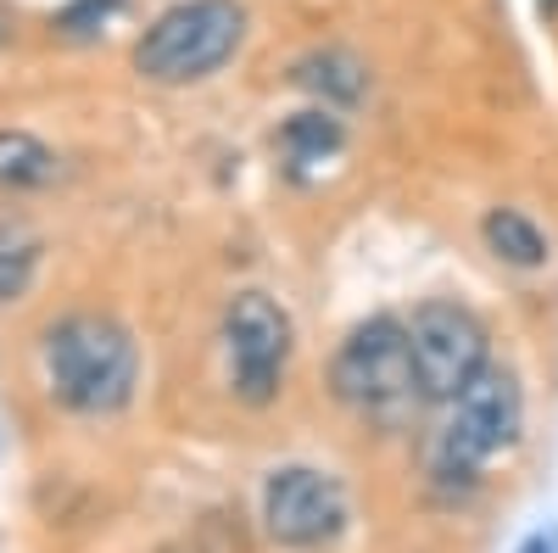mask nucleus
Instances as JSON below:
<instances>
[{
    "instance_id": "nucleus-1",
    "label": "nucleus",
    "mask_w": 558,
    "mask_h": 553,
    "mask_svg": "<svg viewBox=\"0 0 558 553\" xmlns=\"http://www.w3.org/2000/svg\"><path fill=\"white\" fill-rule=\"evenodd\" d=\"M45 381L73 413H118L140 381V347L107 313H68L45 330Z\"/></svg>"
},
{
    "instance_id": "nucleus-2",
    "label": "nucleus",
    "mask_w": 558,
    "mask_h": 553,
    "mask_svg": "<svg viewBox=\"0 0 558 553\" xmlns=\"http://www.w3.org/2000/svg\"><path fill=\"white\" fill-rule=\"evenodd\" d=\"M330 386L352 413L380 425H402L408 413H418L425 386H418V363H413V341L402 318L380 313L368 325H357L330 363Z\"/></svg>"
},
{
    "instance_id": "nucleus-3",
    "label": "nucleus",
    "mask_w": 558,
    "mask_h": 553,
    "mask_svg": "<svg viewBox=\"0 0 558 553\" xmlns=\"http://www.w3.org/2000/svg\"><path fill=\"white\" fill-rule=\"evenodd\" d=\"M246 39V12L235 0H184L162 12L134 45V68L151 84H196L218 73Z\"/></svg>"
},
{
    "instance_id": "nucleus-4",
    "label": "nucleus",
    "mask_w": 558,
    "mask_h": 553,
    "mask_svg": "<svg viewBox=\"0 0 558 553\" xmlns=\"http://www.w3.org/2000/svg\"><path fill=\"white\" fill-rule=\"evenodd\" d=\"M520 425H525L520 381L508 375L502 363H486L481 375L447 402V425L436 436V476L475 481L481 465H492L502 447H514Z\"/></svg>"
},
{
    "instance_id": "nucleus-5",
    "label": "nucleus",
    "mask_w": 558,
    "mask_h": 553,
    "mask_svg": "<svg viewBox=\"0 0 558 553\" xmlns=\"http://www.w3.org/2000/svg\"><path fill=\"white\" fill-rule=\"evenodd\" d=\"M223 352H229V381L235 397L263 408L279 397L291 363V318L268 291H241L223 308Z\"/></svg>"
},
{
    "instance_id": "nucleus-6",
    "label": "nucleus",
    "mask_w": 558,
    "mask_h": 553,
    "mask_svg": "<svg viewBox=\"0 0 558 553\" xmlns=\"http://www.w3.org/2000/svg\"><path fill=\"white\" fill-rule=\"evenodd\" d=\"M408 341H413V363H418L425 402H452L492 363L486 325L470 308H458V302H425L408 318Z\"/></svg>"
},
{
    "instance_id": "nucleus-7",
    "label": "nucleus",
    "mask_w": 558,
    "mask_h": 553,
    "mask_svg": "<svg viewBox=\"0 0 558 553\" xmlns=\"http://www.w3.org/2000/svg\"><path fill=\"white\" fill-rule=\"evenodd\" d=\"M263 526L279 548H318L347 526V492L313 465H286L263 486Z\"/></svg>"
},
{
    "instance_id": "nucleus-8",
    "label": "nucleus",
    "mask_w": 558,
    "mask_h": 553,
    "mask_svg": "<svg viewBox=\"0 0 558 553\" xmlns=\"http://www.w3.org/2000/svg\"><path fill=\"white\" fill-rule=\"evenodd\" d=\"M347 146V129L341 118H330V107H313V112H296L286 129H279V157H286V168L296 179H313L324 173Z\"/></svg>"
},
{
    "instance_id": "nucleus-9",
    "label": "nucleus",
    "mask_w": 558,
    "mask_h": 553,
    "mask_svg": "<svg viewBox=\"0 0 558 553\" xmlns=\"http://www.w3.org/2000/svg\"><path fill=\"white\" fill-rule=\"evenodd\" d=\"M296 84L313 89V96H324V107H352L363 96L368 73L352 51H313V57L296 62Z\"/></svg>"
},
{
    "instance_id": "nucleus-10",
    "label": "nucleus",
    "mask_w": 558,
    "mask_h": 553,
    "mask_svg": "<svg viewBox=\"0 0 558 553\" xmlns=\"http://www.w3.org/2000/svg\"><path fill=\"white\" fill-rule=\"evenodd\" d=\"M57 179V152L34 141V134L23 129H0V191H39V184H51Z\"/></svg>"
},
{
    "instance_id": "nucleus-11",
    "label": "nucleus",
    "mask_w": 558,
    "mask_h": 553,
    "mask_svg": "<svg viewBox=\"0 0 558 553\" xmlns=\"http://www.w3.org/2000/svg\"><path fill=\"white\" fill-rule=\"evenodd\" d=\"M486 247H492L502 263H514V268H542V263H547L542 229H536L525 213H514V207L486 213Z\"/></svg>"
},
{
    "instance_id": "nucleus-12",
    "label": "nucleus",
    "mask_w": 558,
    "mask_h": 553,
    "mask_svg": "<svg viewBox=\"0 0 558 553\" xmlns=\"http://www.w3.org/2000/svg\"><path fill=\"white\" fill-rule=\"evenodd\" d=\"M39 252H45V241L28 224H0V302H17L34 286Z\"/></svg>"
},
{
    "instance_id": "nucleus-13",
    "label": "nucleus",
    "mask_w": 558,
    "mask_h": 553,
    "mask_svg": "<svg viewBox=\"0 0 558 553\" xmlns=\"http://www.w3.org/2000/svg\"><path fill=\"white\" fill-rule=\"evenodd\" d=\"M7 39H12V17H7V12H0V45H7Z\"/></svg>"
},
{
    "instance_id": "nucleus-14",
    "label": "nucleus",
    "mask_w": 558,
    "mask_h": 553,
    "mask_svg": "<svg viewBox=\"0 0 558 553\" xmlns=\"http://www.w3.org/2000/svg\"><path fill=\"white\" fill-rule=\"evenodd\" d=\"M547 7H558V0H547Z\"/></svg>"
}]
</instances>
